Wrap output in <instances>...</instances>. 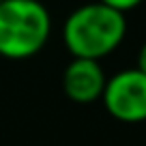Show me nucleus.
I'll return each instance as SVG.
<instances>
[{"label":"nucleus","mask_w":146,"mask_h":146,"mask_svg":"<svg viewBox=\"0 0 146 146\" xmlns=\"http://www.w3.org/2000/svg\"><path fill=\"white\" fill-rule=\"evenodd\" d=\"M135 69H140L142 73H146V43L140 47V52H137V67Z\"/></svg>","instance_id":"423d86ee"},{"label":"nucleus","mask_w":146,"mask_h":146,"mask_svg":"<svg viewBox=\"0 0 146 146\" xmlns=\"http://www.w3.org/2000/svg\"><path fill=\"white\" fill-rule=\"evenodd\" d=\"M99 2H103V5H108V7H112V9L120 11V13H127V11L140 7L144 0H99Z\"/></svg>","instance_id":"39448f33"},{"label":"nucleus","mask_w":146,"mask_h":146,"mask_svg":"<svg viewBox=\"0 0 146 146\" xmlns=\"http://www.w3.org/2000/svg\"><path fill=\"white\" fill-rule=\"evenodd\" d=\"M105 75L99 60L88 58H73L62 71V90L73 103L88 105L103 97L105 90Z\"/></svg>","instance_id":"20e7f679"},{"label":"nucleus","mask_w":146,"mask_h":146,"mask_svg":"<svg viewBox=\"0 0 146 146\" xmlns=\"http://www.w3.org/2000/svg\"><path fill=\"white\" fill-rule=\"evenodd\" d=\"M0 2H2V0H0Z\"/></svg>","instance_id":"0eeeda50"},{"label":"nucleus","mask_w":146,"mask_h":146,"mask_svg":"<svg viewBox=\"0 0 146 146\" xmlns=\"http://www.w3.org/2000/svg\"><path fill=\"white\" fill-rule=\"evenodd\" d=\"M105 110L120 123H144L146 120V73L140 69H123L108 78L103 90Z\"/></svg>","instance_id":"7ed1b4c3"},{"label":"nucleus","mask_w":146,"mask_h":146,"mask_svg":"<svg viewBox=\"0 0 146 146\" xmlns=\"http://www.w3.org/2000/svg\"><path fill=\"white\" fill-rule=\"evenodd\" d=\"M127 35L125 13L103 5L88 2L69 13L62 26V41L73 58L101 60L116 52Z\"/></svg>","instance_id":"f257e3e1"},{"label":"nucleus","mask_w":146,"mask_h":146,"mask_svg":"<svg viewBox=\"0 0 146 146\" xmlns=\"http://www.w3.org/2000/svg\"><path fill=\"white\" fill-rule=\"evenodd\" d=\"M52 36V13L43 0L0 2V56L28 60L47 45Z\"/></svg>","instance_id":"f03ea898"}]
</instances>
